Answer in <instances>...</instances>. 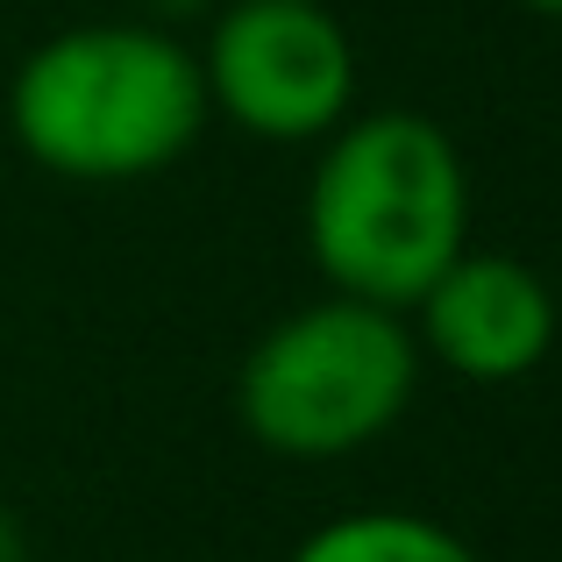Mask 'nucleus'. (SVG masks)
Here are the masks:
<instances>
[{"label": "nucleus", "mask_w": 562, "mask_h": 562, "mask_svg": "<svg viewBox=\"0 0 562 562\" xmlns=\"http://www.w3.org/2000/svg\"><path fill=\"white\" fill-rule=\"evenodd\" d=\"M0 562H29V527L8 498H0Z\"/></svg>", "instance_id": "7"}, {"label": "nucleus", "mask_w": 562, "mask_h": 562, "mask_svg": "<svg viewBox=\"0 0 562 562\" xmlns=\"http://www.w3.org/2000/svg\"><path fill=\"white\" fill-rule=\"evenodd\" d=\"M192 57L206 114L257 143H321L357 114V43L328 0H228Z\"/></svg>", "instance_id": "4"}, {"label": "nucleus", "mask_w": 562, "mask_h": 562, "mask_svg": "<svg viewBox=\"0 0 562 562\" xmlns=\"http://www.w3.org/2000/svg\"><path fill=\"white\" fill-rule=\"evenodd\" d=\"M143 8H150L143 22H157V14H165V22H179V14H200L206 0H143Z\"/></svg>", "instance_id": "8"}, {"label": "nucleus", "mask_w": 562, "mask_h": 562, "mask_svg": "<svg viewBox=\"0 0 562 562\" xmlns=\"http://www.w3.org/2000/svg\"><path fill=\"white\" fill-rule=\"evenodd\" d=\"M527 14H549V22H562V0H520Z\"/></svg>", "instance_id": "9"}, {"label": "nucleus", "mask_w": 562, "mask_h": 562, "mask_svg": "<svg viewBox=\"0 0 562 562\" xmlns=\"http://www.w3.org/2000/svg\"><path fill=\"white\" fill-rule=\"evenodd\" d=\"M420 357H435L463 384H520L555 349V285L527 257L506 249H463L420 300L406 306Z\"/></svg>", "instance_id": "5"}, {"label": "nucleus", "mask_w": 562, "mask_h": 562, "mask_svg": "<svg viewBox=\"0 0 562 562\" xmlns=\"http://www.w3.org/2000/svg\"><path fill=\"white\" fill-rule=\"evenodd\" d=\"M470 249V171L449 128L413 108L349 114L306 179V257L328 292L406 314Z\"/></svg>", "instance_id": "2"}, {"label": "nucleus", "mask_w": 562, "mask_h": 562, "mask_svg": "<svg viewBox=\"0 0 562 562\" xmlns=\"http://www.w3.org/2000/svg\"><path fill=\"white\" fill-rule=\"evenodd\" d=\"M8 128L29 165L71 186L171 171L206 128L200 57L165 22H79L43 36L8 79Z\"/></svg>", "instance_id": "1"}, {"label": "nucleus", "mask_w": 562, "mask_h": 562, "mask_svg": "<svg viewBox=\"0 0 562 562\" xmlns=\"http://www.w3.org/2000/svg\"><path fill=\"white\" fill-rule=\"evenodd\" d=\"M285 562H484V555L456 527L427 520V513L357 506V513H335V520L306 527Z\"/></svg>", "instance_id": "6"}, {"label": "nucleus", "mask_w": 562, "mask_h": 562, "mask_svg": "<svg viewBox=\"0 0 562 562\" xmlns=\"http://www.w3.org/2000/svg\"><path fill=\"white\" fill-rule=\"evenodd\" d=\"M420 363L406 314L328 292L249 342L235 371V413L243 435L285 463H342L406 420Z\"/></svg>", "instance_id": "3"}]
</instances>
